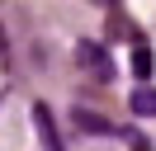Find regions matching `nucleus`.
Segmentation results:
<instances>
[{"label":"nucleus","mask_w":156,"mask_h":151,"mask_svg":"<svg viewBox=\"0 0 156 151\" xmlns=\"http://www.w3.org/2000/svg\"><path fill=\"white\" fill-rule=\"evenodd\" d=\"M76 66L90 76V80H99V85L114 80V61H109V52L99 43H85V38H80V43H76Z\"/></svg>","instance_id":"f257e3e1"},{"label":"nucleus","mask_w":156,"mask_h":151,"mask_svg":"<svg viewBox=\"0 0 156 151\" xmlns=\"http://www.w3.org/2000/svg\"><path fill=\"white\" fill-rule=\"evenodd\" d=\"M33 123H38L43 146H48V151H62V132H57V123H52V109H48V104H33Z\"/></svg>","instance_id":"f03ea898"},{"label":"nucleus","mask_w":156,"mask_h":151,"mask_svg":"<svg viewBox=\"0 0 156 151\" xmlns=\"http://www.w3.org/2000/svg\"><path fill=\"white\" fill-rule=\"evenodd\" d=\"M109 33H114V38H128V43H137V38H142V33H137V24L123 14V9H109Z\"/></svg>","instance_id":"7ed1b4c3"},{"label":"nucleus","mask_w":156,"mask_h":151,"mask_svg":"<svg viewBox=\"0 0 156 151\" xmlns=\"http://www.w3.org/2000/svg\"><path fill=\"white\" fill-rule=\"evenodd\" d=\"M76 128H80V132H99V137H104V132H114V123L99 118V113H90V109H76Z\"/></svg>","instance_id":"20e7f679"},{"label":"nucleus","mask_w":156,"mask_h":151,"mask_svg":"<svg viewBox=\"0 0 156 151\" xmlns=\"http://www.w3.org/2000/svg\"><path fill=\"white\" fill-rule=\"evenodd\" d=\"M128 109L133 113H142V118H156V90H133V99H128Z\"/></svg>","instance_id":"39448f33"},{"label":"nucleus","mask_w":156,"mask_h":151,"mask_svg":"<svg viewBox=\"0 0 156 151\" xmlns=\"http://www.w3.org/2000/svg\"><path fill=\"white\" fill-rule=\"evenodd\" d=\"M133 71H137V76H151V52H147V47L133 52Z\"/></svg>","instance_id":"423d86ee"}]
</instances>
